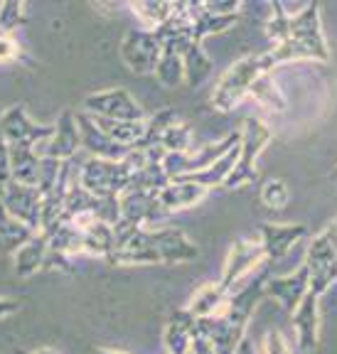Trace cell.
Segmentation results:
<instances>
[{"mask_svg": "<svg viewBox=\"0 0 337 354\" xmlns=\"http://www.w3.org/2000/svg\"><path fill=\"white\" fill-rule=\"evenodd\" d=\"M291 199L288 192V185L283 183L281 177H268L264 185H261V202H264L268 209H283Z\"/></svg>", "mask_w": 337, "mask_h": 354, "instance_id": "cell-29", "label": "cell"}, {"mask_svg": "<svg viewBox=\"0 0 337 354\" xmlns=\"http://www.w3.org/2000/svg\"><path fill=\"white\" fill-rule=\"evenodd\" d=\"M268 263L266 261V254L261 249L259 239H239L237 243H232V249L227 254V261H224V268H221V278L219 286L232 293L239 283H244L249 276H254L259 268Z\"/></svg>", "mask_w": 337, "mask_h": 354, "instance_id": "cell-6", "label": "cell"}, {"mask_svg": "<svg viewBox=\"0 0 337 354\" xmlns=\"http://www.w3.org/2000/svg\"><path fill=\"white\" fill-rule=\"evenodd\" d=\"M25 12H28L25 3H6V6H0V32L12 35V30L25 25Z\"/></svg>", "mask_w": 337, "mask_h": 354, "instance_id": "cell-30", "label": "cell"}, {"mask_svg": "<svg viewBox=\"0 0 337 354\" xmlns=\"http://www.w3.org/2000/svg\"><path fill=\"white\" fill-rule=\"evenodd\" d=\"M131 10L143 20V30H158L175 10V3H131Z\"/></svg>", "mask_w": 337, "mask_h": 354, "instance_id": "cell-27", "label": "cell"}, {"mask_svg": "<svg viewBox=\"0 0 337 354\" xmlns=\"http://www.w3.org/2000/svg\"><path fill=\"white\" fill-rule=\"evenodd\" d=\"M79 165V185L89 189L96 197H121L133 180L131 162L123 160H99V158H86L77 160Z\"/></svg>", "mask_w": 337, "mask_h": 354, "instance_id": "cell-2", "label": "cell"}, {"mask_svg": "<svg viewBox=\"0 0 337 354\" xmlns=\"http://www.w3.org/2000/svg\"><path fill=\"white\" fill-rule=\"evenodd\" d=\"M261 74H268L264 62H261V55H251L234 62L227 72L221 74L219 82H217L215 91H212V106L217 111H221V113L237 109L249 96L251 86H254Z\"/></svg>", "mask_w": 337, "mask_h": 354, "instance_id": "cell-1", "label": "cell"}, {"mask_svg": "<svg viewBox=\"0 0 337 354\" xmlns=\"http://www.w3.org/2000/svg\"><path fill=\"white\" fill-rule=\"evenodd\" d=\"M335 175H337V167H335Z\"/></svg>", "mask_w": 337, "mask_h": 354, "instance_id": "cell-39", "label": "cell"}, {"mask_svg": "<svg viewBox=\"0 0 337 354\" xmlns=\"http://www.w3.org/2000/svg\"><path fill=\"white\" fill-rule=\"evenodd\" d=\"M123 249H150L161 256V263H190L199 256V249L190 241L188 234L172 227L138 229Z\"/></svg>", "mask_w": 337, "mask_h": 354, "instance_id": "cell-4", "label": "cell"}, {"mask_svg": "<svg viewBox=\"0 0 337 354\" xmlns=\"http://www.w3.org/2000/svg\"><path fill=\"white\" fill-rule=\"evenodd\" d=\"M177 121V113L172 109H161L155 111L153 116L145 118V133H143V140H140L138 145L133 150H148L153 148V145L161 143V136L165 133V128H170L172 123Z\"/></svg>", "mask_w": 337, "mask_h": 354, "instance_id": "cell-26", "label": "cell"}, {"mask_svg": "<svg viewBox=\"0 0 337 354\" xmlns=\"http://www.w3.org/2000/svg\"><path fill=\"white\" fill-rule=\"evenodd\" d=\"M234 354H259V352H256V344L251 342V337L246 335V337L239 342V347H237V352H234Z\"/></svg>", "mask_w": 337, "mask_h": 354, "instance_id": "cell-36", "label": "cell"}, {"mask_svg": "<svg viewBox=\"0 0 337 354\" xmlns=\"http://www.w3.org/2000/svg\"><path fill=\"white\" fill-rule=\"evenodd\" d=\"M3 209L17 219L20 224L30 227L33 232H39V221H42V194L37 187H30V185L10 183L3 194Z\"/></svg>", "mask_w": 337, "mask_h": 354, "instance_id": "cell-10", "label": "cell"}, {"mask_svg": "<svg viewBox=\"0 0 337 354\" xmlns=\"http://www.w3.org/2000/svg\"><path fill=\"white\" fill-rule=\"evenodd\" d=\"M37 232H33L30 227L20 224L17 219H12L3 205H0V256H15L20 251V246L30 241Z\"/></svg>", "mask_w": 337, "mask_h": 354, "instance_id": "cell-22", "label": "cell"}, {"mask_svg": "<svg viewBox=\"0 0 337 354\" xmlns=\"http://www.w3.org/2000/svg\"><path fill=\"white\" fill-rule=\"evenodd\" d=\"M30 354H57L55 349H50V347H39V349H35V352H30Z\"/></svg>", "mask_w": 337, "mask_h": 354, "instance_id": "cell-38", "label": "cell"}, {"mask_svg": "<svg viewBox=\"0 0 337 354\" xmlns=\"http://www.w3.org/2000/svg\"><path fill=\"white\" fill-rule=\"evenodd\" d=\"M8 158H10L12 183L37 187V177H39V155H37V150L28 148V145H8Z\"/></svg>", "mask_w": 337, "mask_h": 354, "instance_id": "cell-21", "label": "cell"}, {"mask_svg": "<svg viewBox=\"0 0 337 354\" xmlns=\"http://www.w3.org/2000/svg\"><path fill=\"white\" fill-rule=\"evenodd\" d=\"M207 189L199 187V185L192 183H170L167 187H163L161 192H155V199H158V207L163 209V214H172V212L180 209H190V207L199 205L205 199Z\"/></svg>", "mask_w": 337, "mask_h": 354, "instance_id": "cell-16", "label": "cell"}, {"mask_svg": "<svg viewBox=\"0 0 337 354\" xmlns=\"http://www.w3.org/2000/svg\"><path fill=\"white\" fill-rule=\"evenodd\" d=\"M310 286V273L305 268V263H300L293 273H286V276H268L264 281V295L266 298H273L283 305L286 313H293L300 305V300L305 298Z\"/></svg>", "mask_w": 337, "mask_h": 354, "instance_id": "cell-12", "label": "cell"}, {"mask_svg": "<svg viewBox=\"0 0 337 354\" xmlns=\"http://www.w3.org/2000/svg\"><path fill=\"white\" fill-rule=\"evenodd\" d=\"M20 310V303L17 300H8V298H0V320L8 315H12V313H17Z\"/></svg>", "mask_w": 337, "mask_h": 354, "instance_id": "cell-35", "label": "cell"}, {"mask_svg": "<svg viewBox=\"0 0 337 354\" xmlns=\"http://www.w3.org/2000/svg\"><path fill=\"white\" fill-rule=\"evenodd\" d=\"M155 77L163 86L175 88L185 82V69H183V55L172 47H163V57L158 62V69H155Z\"/></svg>", "mask_w": 337, "mask_h": 354, "instance_id": "cell-25", "label": "cell"}, {"mask_svg": "<svg viewBox=\"0 0 337 354\" xmlns=\"http://www.w3.org/2000/svg\"><path fill=\"white\" fill-rule=\"evenodd\" d=\"M91 354H131V352H123V349H109V347H94Z\"/></svg>", "mask_w": 337, "mask_h": 354, "instance_id": "cell-37", "label": "cell"}, {"mask_svg": "<svg viewBox=\"0 0 337 354\" xmlns=\"http://www.w3.org/2000/svg\"><path fill=\"white\" fill-rule=\"evenodd\" d=\"M303 263L310 273L308 290L313 295L320 298L327 288L337 283V254H335V246H332V236H330V232H327V227L310 239Z\"/></svg>", "mask_w": 337, "mask_h": 354, "instance_id": "cell-5", "label": "cell"}, {"mask_svg": "<svg viewBox=\"0 0 337 354\" xmlns=\"http://www.w3.org/2000/svg\"><path fill=\"white\" fill-rule=\"evenodd\" d=\"M249 96H254L256 104L264 111H268V113H283V111L288 109V101L281 88H278L276 79H273V72L261 74L254 86H251Z\"/></svg>", "mask_w": 337, "mask_h": 354, "instance_id": "cell-23", "label": "cell"}, {"mask_svg": "<svg viewBox=\"0 0 337 354\" xmlns=\"http://www.w3.org/2000/svg\"><path fill=\"white\" fill-rule=\"evenodd\" d=\"M163 57V39L155 30L133 28L121 42V59L133 74H155Z\"/></svg>", "mask_w": 337, "mask_h": 354, "instance_id": "cell-7", "label": "cell"}, {"mask_svg": "<svg viewBox=\"0 0 337 354\" xmlns=\"http://www.w3.org/2000/svg\"><path fill=\"white\" fill-rule=\"evenodd\" d=\"M183 69H185V84L188 86H199L212 72V59L205 52V44L192 42L188 50L183 52Z\"/></svg>", "mask_w": 337, "mask_h": 354, "instance_id": "cell-24", "label": "cell"}, {"mask_svg": "<svg viewBox=\"0 0 337 354\" xmlns=\"http://www.w3.org/2000/svg\"><path fill=\"white\" fill-rule=\"evenodd\" d=\"M55 123H35L28 116L25 106H10L0 116V136L6 138L8 145H28L37 150L44 140L52 138Z\"/></svg>", "mask_w": 337, "mask_h": 354, "instance_id": "cell-9", "label": "cell"}, {"mask_svg": "<svg viewBox=\"0 0 337 354\" xmlns=\"http://www.w3.org/2000/svg\"><path fill=\"white\" fill-rule=\"evenodd\" d=\"M77 128H79V140H82V148L86 150L91 158H99V160H123L131 148H123V145L113 143V140L101 131L94 123V118L84 113V111H77Z\"/></svg>", "mask_w": 337, "mask_h": 354, "instance_id": "cell-15", "label": "cell"}, {"mask_svg": "<svg viewBox=\"0 0 337 354\" xmlns=\"http://www.w3.org/2000/svg\"><path fill=\"white\" fill-rule=\"evenodd\" d=\"M237 158H239V145L237 148H232L227 155H221L219 160L212 162L210 167H205V170H197V172H188V175H180L175 177L177 183H192V185H199V187H224V183H227V177L232 175L234 165H237ZM172 180V183H175Z\"/></svg>", "mask_w": 337, "mask_h": 354, "instance_id": "cell-17", "label": "cell"}, {"mask_svg": "<svg viewBox=\"0 0 337 354\" xmlns=\"http://www.w3.org/2000/svg\"><path fill=\"white\" fill-rule=\"evenodd\" d=\"M47 254H50V243H47V236H44L42 232H37L28 243H25V246H20V251H17L15 256H12L15 273H17V276H22V278L35 276V273L44 268Z\"/></svg>", "mask_w": 337, "mask_h": 354, "instance_id": "cell-19", "label": "cell"}, {"mask_svg": "<svg viewBox=\"0 0 337 354\" xmlns=\"http://www.w3.org/2000/svg\"><path fill=\"white\" fill-rule=\"evenodd\" d=\"M190 354H217V349H215V344H212V339L207 337L205 332L199 330L197 325H194L192 342H190Z\"/></svg>", "mask_w": 337, "mask_h": 354, "instance_id": "cell-33", "label": "cell"}, {"mask_svg": "<svg viewBox=\"0 0 337 354\" xmlns=\"http://www.w3.org/2000/svg\"><path fill=\"white\" fill-rule=\"evenodd\" d=\"M82 111L89 116L116 118V121H145V111L131 96V91L116 86L89 94L82 104Z\"/></svg>", "mask_w": 337, "mask_h": 354, "instance_id": "cell-8", "label": "cell"}, {"mask_svg": "<svg viewBox=\"0 0 337 354\" xmlns=\"http://www.w3.org/2000/svg\"><path fill=\"white\" fill-rule=\"evenodd\" d=\"M161 145L165 153H190L192 148V128L185 121H175L161 136Z\"/></svg>", "mask_w": 337, "mask_h": 354, "instance_id": "cell-28", "label": "cell"}, {"mask_svg": "<svg viewBox=\"0 0 337 354\" xmlns=\"http://www.w3.org/2000/svg\"><path fill=\"white\" fill-rule=\"evenodd\" d=\"M10 183H12V175H10V158H8V143L0 136V202H3V194H6Z\"/></svg>", "mask_w": 337, "mask_h": 354, "instance_id": "cell-32", "label": "cell"}, {"mask_svg": "<svg viewBox=\"0 0 337 354\" xmlns=\"http://www.w3.org/2000/svg\"><path fill=\"white\" fill-rule=\"evenodd\" d=\"M298 349L303 354H313L320 344V298L308 290L298 308L291 313Z\"/></svg>", "mask_w": 337, "mask_h": 354, "instance_id": "cell-13", "label": "cell"}, {"mask_svg": "<svg viewBox=\"0 0 337 354\" xmlns=\"http://www.w3.org/2000/svg\"><path fill=\"white\" fill-rule=\"evenodd\" d=\"M79 148H82V140H79L77 116H74L72 109H64L55 121L52 138L39 145L37 155L39 158H52V160H74Z\"/></svg>", "mask_w": 337, "mask_h": 354, "instance_id": "cell-11", "label": "cell"}, {"mask_svg": "<svg viewBox=\"0 0 337 354\" xmlns=\"http://www.w3.org/2000/svg\"><path fill=\"white\" fill-rule=\"evenodd\" d=\"M305 234H308L305 224H276V221H264V224H259V236L256 239L261 241L266 261L273 263V261L283 259L288 251L293 249Z\"/></svg>", "mask_w": 337, "mask_h": 354, "instance_id": "cell-14", "label": "cell"}, {"mask_svg": "<svg viewBox=\"0 0 337 354\" xmlns=\"http://www.w3.org/2000/svg\"><path fill=\"white\" fill-rule=\"evenodd\" d=\"M271 143V128L266 126L264 118L249 116L242 126V140H239V158L237 165H234L232 175L227 177L224 187L227 189H239L244 185L254 183L259 177L256 170V160L259 155L264 153L266 145Z\"/></svg>", "mask_w": 337, "mask_h": 354, "instance_id": "cell-3", "label": "cell"}, {"mask_svg": "<svg viewBox=\"0 0 337 354\" xmlns=\"http://www.w3.org/2000/svg\"><path fill=\"white\" fill-rule=\"evenodd\" d=\"M194 325H197V317L190 315L185 308L175 310V313L167 317V325H165L167 354H190V342H192Z\"/></svg>", "mask_w": 337, "mask_h": 354, "instance_id": "cell-18", "label": "cell"}, {"mask_svg": "<svg viewBox=\"0 0 337 354\" xmlns=\"http://www.w3.org/2000/svg\"><path fill=\"white\" fill-rule=\"evenodd\" d=\"M227 290L219 286V281H210V283H202V286L197 288L192 293V298H190V303L185 305V310H188L190 315H194L197 320H202V317H212L217 315L221 308H224V303H227Z\"/></svg>", "mask_w": 337, "mask_h": 354, "instance_id": "cell-20", "label": "cell"}, {"mask_svg": "<svg viewBox=\"0 0 337 354\" xmlns=\"http://www.w3.org/2000/svg\"><path fill=\"white\" fill-rule=\"evenodd\" d=\"M17 57H20V47L15 44V39L0 32V62H12Z\"/></svg>", "mask_w": 337, "mask_h": 354, "instance_id": "cell-34", "label": "cell"}, {"mask_svg": "<svg viewBox=\"0 0 337 354\" xmlns=\"http://www.w3.org/2000/svg\"><path fill=\"white\" fill-rule=\"evenodd\" d=\"M264 354H293V347L281 330H268L264 339Z\"/></svg>", "mask_w": 337, "mask_h": 354, "instance_id": "cell-31", "label": "cell"}]
</instances>
